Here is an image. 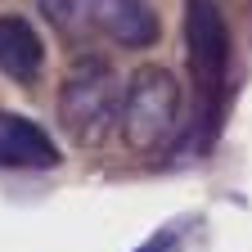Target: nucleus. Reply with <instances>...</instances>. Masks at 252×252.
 <instances>
[{
	"instance_id": "1",
	"label": "nucleus",
	"mask_w": 252,
	"mask_h": 252,
	"mask_svg": "<svg viewBox=\"0 0 252 252\" xmlns=\"http://www.w3.org/2000/svg\"><path fill=\"white\" fill-rule=\"evenodd\" d=\"M185 41H189V72H194L198 99H203V126L216 131L220 104L230 90V27L216 0H185Z\"/></svg>"
},
{
	"instance_id": "2",
	"label": "nucleus",
	"mask_w": 252,
	"mask_h": 252,
	"mask_svg": "<svg viewBox=\"0 0 252 252\" xmlns=\"http://www.w3.org/2000/svg\"><path fill=\"white\" fill-rule=\"evenodd\" d=\"M122 99H126V86L108 63L81 59L72 68V77L63 81V90H59V117H63L72 140L99 144L104 131L122 117Z\"/></svg>"
},
{
	"instance_id": "3",
	"label": "nucleus",
	"mask_w": 252,
	"mask_h": 252,
	"mask_svg": "<svg viewBox=\"0 0 252 252\" xmlns=\"http://www.w3.org/2000/svg\"><path fill=\"white\" fill-rule=\"evenodd\" d=\"M122 140L131 149H158L176 135L180 126V86L167 68L144 63V68L126 81V99H122Z\"/></svg>"
},
{
	"instance_id": "4",
	"label": "nucleus",
	"mask_w": 252,
	"mask_h": 252,
	"mask_svg": "<svg viewBox=\"0 0 252 252\" xmlns=\"http://www.w3.org/2000/svg\"><path fill=\"white\" fill-rule=\"evenodd\" d=\"M0 167L50 171V167H59V144H54L32 117L0 113Z\"/></svg>"
},
{
	"instance_id": "5",
	"label": "nucleus",
	"mask_w": 252,
	"mask_h": 252,
	"mask_svg": "<svg viewBox=\"0 0 252 252\" xmlns=\"http://www.w3.org/2000/svg\"><path fill=\"white\" fill-rule=\"evenodd\" d=\"M94 32L126 50H149L158 41V14L149 0H94Z\"/></svg>"
},
{
	"instance_id": "6",
	"label": "nucleus",
	"mask_w": 252,
	"mask_h": 252,
	"mask_svg": "<svg viewBox=\"0 0 252 252\" xmlns=\"http://www.w3.org/2000/svg\"><path fill=\"white\" fill-rule=\"evenodd\" d=\"M45 63V45L23 14H0V72L14 81H32Z\"/></svg>"
},
{
	"instance_id": "7",
	"label": "nucleus",
	"mask_w": 252,
	"mask_h": 252,
	"mask_svg": "<svg viewBox=\"0 0 252 252\" xmlns=\"http://www.w3.org/2000/svg\"><path fill=\"white\" fill-rule=\"evenodd\" d=\"M36 9L50 18V27L63 32V36L94 32V0H36Z\"/></svg>"
},
{
	"instance_id": "8",
	"label": "nucleus",
	"mask_w": 252,
	"mask_h": 252,
	"mask_svg": "<svg viewBox=\"0 0 252 252\" xmlns=\"http://www.w3.org/2000/svg\"><path fill=\"white\" fill-rule=\"evenodd\" d=\"M176 230H180V225H167V230H158V234H153L149 243H140L135 252H171V248H176V239H180Z\"/></svg>"
}]
</instances>
